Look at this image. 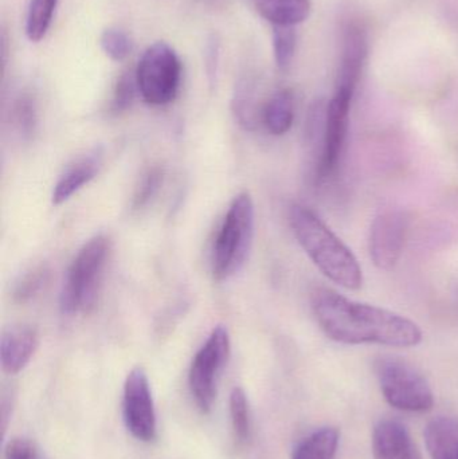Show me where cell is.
Here are the masks:
<instances>
[{"mask_svg":"<svg viewBox=\"0 0 458 459\" xmlns=\"http://www.w3.org/2000/svg\"><path fill=\"white\" fill-rule=\"evenodd\" d=\"M410 217L403 210L389 209L371 223L368 253L378 269L390 272L397 266L405 247Z\"/></svg>","mask_w":458,"mask_h":459,"instance_id":"10","label":"cell"},{"mask_svg":"<svg viewBox=\"0 0 458 459\" xmlns=\"http://www.w3.org/2000/svg\"><path fill=\"white\" fill-rule=\"evenodd\" d=\"M368 32L359 19H349L341 31V66L335 91L354 94L368 56Z\"/></svg>","mask_w":458,"mask_h":459,"instance_id":"11","label":"cell"},{"mask_svg":"<svg viewBox=\"0 0 458 459\" xmlns=\"http://www.w3.org/2000/svg\"><path fill=\"white\" fill-rule=\"evenodd\" d=\"M204 61H206L207 77H209L210 83L212 86L215 81H217L218 62H220V42H218L215 37H212L207 42L206 58H204Z\"/></svg>","mask_w":458,"mask_h":459,"instance_id":"29","label":"cell"},{"mask_svg":"<svg viewBox=\"0 0 458 459\" xmlns=\"http://www.w3.org/2000/svg\"><path fill=\"white\" fill-rule=\"evenodd\" d=\"M58 0H30L26 18V35L31 42H39L48 34Z\"/></svg>","mask_w":458,"mask_h":459,"instance_id":"20","label":"cell"},{"mask_svg":"<svg viewBox=\"0 0 458 459\" xmlns=\"http://www.w3.org/2000/svg\"><path fill=\"white\" fill-rule=\"evenodd\" d=\"M376 372L390 406L402 411L425 412L435 404L428 380L403 359L382 356L376 361Z\"/></svg>","mask_w":458,"mask_h":459,"instance_id":"5","label":"cell"},{"mask_svg":"<svg viewBox=\"0 0 458 459\" xmlns=\"http://www.w3.org/2000/svg\"><path fill=\"white\" fill-rule=\"evenodd\" d=\"M425 441L433 459H458V420L438 417L428 425Z\"/></svg>","mask_w":458,"mask_h":459,"instance_id":"15","label":"cell"},{"mask_svg":"<svg viewBox=\"0 0 458 459\" xmlns=\"http://www.w3.org/2000/svg\"><path fill=\"white\" fill-rule=\"evenodd\" d=\"M338 445L339 431L335 428L319 429L296 446L292 459H333Z\"/></svg>","mask_w":458,"mask_h":459,"instance_id":"18","label":"cell"},{"mask_svg":"<svg viewBox=\"0 0 458 459\" xmlns=\"http://www.w3.org/2000/svg\"><path fill=\"white\" fill-rule=\"evenodd\" d=\"M289 225L298 245L328 280L349 290L362 288L359 262L319 215L308 207L295 204L290 207Z\"/></svg>","mask_w":458,"mask_h":459,"instance_id":"2","label":"cell"},{"mask_svg":"<svg viewBox=\"0 0 458 459\" xmlns=\"http://www.w3.org/2000/svg\"><path fill=\"white\" fill-rule=\"evenodd\" d=\"M261 121L274 136H282L290 131L295 121V96L289 89L277 91L266 101Z\"/></svg>","mask_w":458,"mask_h":459,"instance_id":"17","label":"cell"},{"mask_svg":"<svg viewBox=\"0 0 458 459\" xmlns=\"http://www.w3.org/2000/svg\"><path fill=\"white\" fill-rule=\"evenodd\" d=\"M109 251L110 242L105 235H96L78 250L67 269L59 294V307L64 315L93 312L99 302Z\"/></svg>","mask_w":458,"mask_h":459,"instance_id":"3","label":"cell"},{"mask_svg":"<svg viewBox=\"0 0 458 459\" xmlns=\"http://www.w3.org/2000/svg\"><path fill=\"white\" fill-rule=\"evenodd\" d=\"M255 4L272 26H298L312 10L311 0H255Z\"/></svg>","mask_w":458,"mask_h":459,"instance_id":"16","label":"cell"},{"mask_svg":"<svg viewBox=\"0 0 458 459\" xmlns=\"http://www.w3.org/2000/svg\"><path fill=\"white\" fill-rule=\"evenodd\" d=\"M4 459H48L37 444L22 437L10 439L4 447Z\"/></svg>","mask_w":458,"mask_h":459,"instance_id":"28","label":"cell"},{"mask_svg":"<svg viewBox=\"0 0 458 459\" xmlns=\"http://www.w3.org/2000/svg\"><path fill=\"white\" fill-rule=\"evenodd\" d=\"M163 183V169L160 167H152L143 175L142 182L137 187L134 196V210H140L150 204L151 199L158 194L159 188Z\"/></svg>","mask_w":458,"mask_h":459,"instance_id":"26","label":"cell"},{"mask_svg":"<svg viewBox=\"0 0 458 459\" xmlns=\"http://www.w3.org/2000/svg\"><path fill=\"white\" fill-rule=\"evenodd\" d=\"M48 275H50V272L43 264L24 273L13 286V301L18 302V304H27V302L31 301L45 288L48 281Z\"/></svg>","mask_w":458,"mask_h":459,"instance_id":"22","label":"cell"},{"mask_svg":"<svg viewBox=\"0 0 458 459\" xmlns=\"http://www.w3.org/2000/svg\"><path fill=\"white\" fill-rule=\"evenodd\" d=\"M102 50L113 61H124L131 54L132 42L125 32L118 29H108L102 32Z\"/></svg>","mask_w":458,"mask_h":459,"instance_id":"25","label":"cell"},{"mask_svg":"<svg viewBox=\"0 0 458 459\" xmlns=\"http://www.w3.org/2000/svg\"><path fill=\"white\" fill-rule=\"evenodd\" d=\"M454 299H456V304L458 305V282L454 283Z\"/></svg>","mask_w":458,"mask_h":459,"instance_id":"30","label":"cell"},{"mask_svg":"<svg viewBox=\"0 0 458 459\" xmlns=\"http://www.w3.org/2000/svg\"><path fill=\"white\" fill-rule=\"evenodd\" d=\"M13 128L23 140H29L34 134L37 126V110L34 101L23 96L15 102L13 109Z\"/></svg>","mask_w":458,"mask_h":459,"instance_id":"24","label":"cell"},{"mask_svg":"<svg viewBox=\"0 0 458 459\" xmlns=\"http://www.w3.org/2000/svg\"><path fill=\"white\" fill-rule=\"evenodd\" d=\"M298 35L295 27L273 26V53L279 69L287 70L295 58Z\"/></svg>","mask_w":458,"mask_h":459,"instance_id":"23","label":"cell"},{"mask_svg":"<svg viewBox=\"0 0 458 459\" xmlns=\"http://www.w3.org/2000/svg\"><path fill=\"white\" fill-rule=\"evenodd\" d=\"M233 112L238 124L247 131H253L261 121L263 109L258 108L255 102V89L253 83L244 81L239 83L233 100Z\"/></svg>","mask_w":458,"mask_h":459,"instance_id":"21","label":"cell"},{"mask_svg":"<svg viewBox=\"0 0 458 459\" xmlns=\"http://www.w3.org/2000/svg\"><path fill=\"white\" fill-rule=\"evenodd\" d=\"M102 164H104V150L101 147L93 148L86 155L73 161L54 186L53 195H51L54 206H59L69 201L81 188L89 185L99 175Z\"/></svg>","mask_w":458,"mask_h":459,"instance_id":"13","label":"cell"},{"mask_svg":"<svg viewBox=\"0 0 458 459\" xmlns=\"http://www.w3.org/2000/svg\"><path fill=\"white\" fill-rule=\"evenodd\" d=\"M229 358L230 334L225 326H215L209 339L196 352L188 372L191 395L202 414H209L214 406L218 380L228 364Z\"/></svg>","mask_w":458,"mask_h":459,"instance_id":"7","label":"cell"},{"mask_svg":"<svg viewBox=\"0 0 458 459\" xmlns=\"http://www.w3.org/2000/svg\"><path fill=\"white\" fill-rule=\"evenodd\" d=\"M311 304L320 328L341 344L409 348L421 342V329L409 318L347 299L331 289H315Z\"/></svg>","mask_w":458,"mask_h":459,"instance_id":"1","label":"cell"},{"mask_svg":"<svg viewBox=\"0 0 458 459\" xmlns=\"http://www.w3.org/2000/svg\"><path fill=\"white\" fill-rule=\"evenodd\" d=\"M137 88L136 73L126 72L118 78L113 94L112 109L115 112H124L131 107L136 96Z\"/></svg>","mask_w":458,"mask_h":459,"instance_id":"27","label":"cell"},{"mask_svg":"<svg viewBox=\"0 0 458 459\" xmlns=\"http://www.w3.org/2000/svg\"><path fill=\"white\" fill-rule=\"evenodd\" d=\"M39 345L37 329L26 324L10 326L5 329L0 340V363L3 371L16 375L23 371Z\"/></svg>","mask_w":458,"mask_h":459,"instance_id":"12","label":"cell"},{"mask_svg":"<svg viewBox=\"0 0 458 459\" xmlns=\"http://www.w3.org/2000/svg\"><path fill=\"white\" fill-rule=\"evenodd\" d=\"M354 94L335 91L325 108L324 124L317 139V159L315 166L316 183L327 182L338 171L346 147Z\"/></svg>","mask_w":458,"mask_h":459,"instance_id":"8","label":"cell"},{"mask_svg":"<svg viewBox=\"0 0 458 459\" xmlns=\"http://www.w3.org/2000/svg\"><path fill=\"white\" fill-rule=\"evenodd\" d=\"M255 204L250 194L237 195L215 239L212 250L215 280H229L246 264L255 239Z\"/></svg>","mask_w":458,"mask_h":459,"instance_id":"4","label":"cell"},{"mask_svg":"<svg viewBox=\"0 0 458 459\" xmlns=\"http://www.w3.org/2000/svg\"><path fill=\"white\" fill-rule=\"evenodd\" d=\"M123 420L126 430L137 441L150 444L158 437V420L150 379L140 367L132 369L124 383Z\"/></svg>","mask_w":458,"mask_h":459,"instance_id":"9","label":"cell"},{"mask_svg":"<svg viewBox=\"0 0 458 459\" xmlns=\"http://www.w3.org/2000/svg\"><path fill=\"white\" fill-rule=\"evenodd\" d=\"M231 428L234 438L238 445L247 444L252 437V414H250L249 399L244 388L234 387L229 399Z\"/></svg>","mask_w":458,"mask_h":459,"instance_id":"19","label":"cell"},{"mask_svg":"<svg viewBox=\"0 0 458 459\" xmlns=\"http://www.w3.org/2000/svg\"><path fill=\"white\" fill-rule=\"evenodd\" d=\"M373 453L376 459H422L408 429L392 420H382L374 429Z\"/></svg>","mask_w":458,"mask_h":459,"instance_id":"14","label":"cell"},{"mask_svg":"<svg viewBox=\"0 0 458 459\" xmlns=\"http://www.w3.org/2000/svg\"><path fill=\"white\" fill-rule=\"evenodd\" d=\"M134 73L139 93L147 104L161 107L177 99L182 82V62L169 43L150 46Z\"/></svg>","mask_w":458,"mask_h":459,"instance_id":"6","label":"cell"}]
</instances>
